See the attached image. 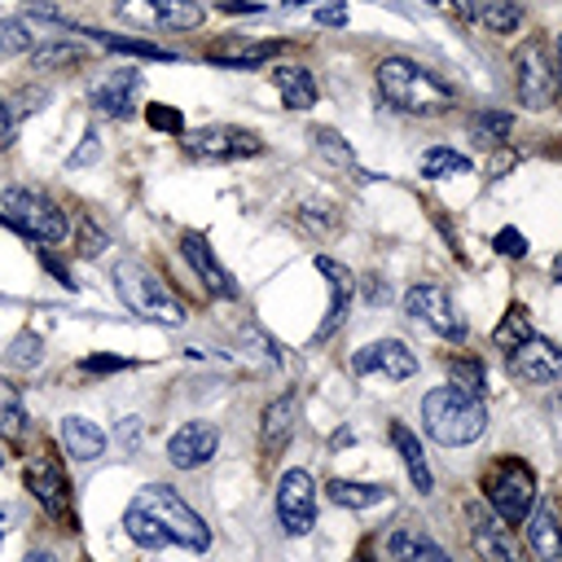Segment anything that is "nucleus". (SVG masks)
Wrapping results in <instances>:
<instances>
[{
    "instance_id": "ddd939ff",
    "label": "nucleus",
    "mask_w": 562,
    "mask_h": 562,
    "mask_svg": "<svg viewBox=\"0 0 562 562\" xmlns=\"http://www.w3.org/2000/svg\"><path fill=\"white\" fill-rule=\"evenodd\" d=\"M351 373H356V378L382 373V378H391V382H404V378L417 373V356H413L408 342H400V338H378V342H364V347L351 356Z\"/></svg>"
},
{
    "instance_id": "473e14b6",
    "label": "nucleus",
    "mask_w": 562,
    "mask_h": 562,
    "mask_svg": "<svg viewBox=\"0 0 562 562\" xmlns=\"http://www.w3.org/2000/svg\"><path fill=\"white\" fill-rule=\"evenodd\" d=\"M44 360V338L35 334V329H22V334H13V342L4 347V364L9 369H35Z\"/></svg>"
},
{
    "instance_id": "4d7b16f0",
    "label": "nucleus",
    "mask_w": 562,
    "mask_h": 562,
    "mask_svg": "<svg viewBox=\"0 0 562 562\" xmlns=\"http://www.w3.org/2000/svg\"><path fill=\"white\" fill-rule=\"evenodd\" d=\"M0 465H4V457H0Z\"/></svg>"
},
{
    "instance_id": "4c0bfd02",
    "label": "nucleus",
    "mask_w": 562,
    "mask_h": 562,
    "mask_svg": "<svg viewBox=\"0 0 562 562\" xmlns=\"http://www.w3.org/2000/svg\"><path fill=\"white\" fill-rule=\"evenodd\" d=\"M312 140L329 154V158H338V162H347V167H356V158H351V149H342V140H338V132L334 127H316L312 132Z\"/></svg>"
},
{
    "instance_id": "6e6552de",
    "label": "nucleus",
    "mask_w": 562,
    "mask_h": 562,
    "mask_svg": "<svg viewBox=\"0 0 562 562\" xmlns=\"http://www.w3.org/2000/svg\"><path fill=\"white\" fill-rule=\"evenodd\" d=\"M514 88L527 110H549L558 101V66L549 61L540 40H527L514 53Z\"/></svg>"
},
{
    "instance_id": "37998d69",
    "label": "nucleus",
    "mask_w": 562,
    "mask_h": 562,
    "mask_svg": "<svg viewBox=\"0 0 562 562\" xmlns=\"http://www.w3.org/2000/svg\"><path fill=\"white\" fill-rule=\"evenodd\" d=\"M97 154H101V136H97V127H88L83 140H79V149L66 158V167H83V162H92Z\"/></svg>"
},
{
    "instance_id": "de8ad7c7",
    "label": "nucleus",
    "mask_w": 562,
    "mask_h": 562,
    "mask_svg": "<svg viewBox=\"0 0 562 562\" xmlns=\"http://www.w3.org/2000/svg\"><path fill=\"white\" fill-rule=\"evenodd\" d=\"M224 9L228 13H259V4H250V0H224Z\"/></svg>"
},
{
    "instance_id": "6ab92c4d",
    "label": "nucleus",
    "mask_w": 562,
    "mask_h": 562,
    "mask_svg": "<svg viewBox=\"0 0 562 562\" xmlns=\"http://www.w3.org/2000/svg\"><path fill=\"white\" fill-rule=\"evenodd\" d=\"M26 487H31V496L40 501V509L48 514V518H66L70 514V492H66V479H61V470L48 461V457H31L26 461Z\"/></svg>"
},
{
    "instance_id": "412c9836",
    "label": "nucleus",
    "mask_w": 562,
    "mask_h": 562,
    "mask_svg": "<svg viewBox=\"0 0 562 562\" xmlns=\"http://www.w3.org/2000/svg\"><path fill=\"white\" fill-rule=\"evenodd\" d=\"M57 435H61V448H66V457H70V461H97V457L105 452V430H101L97 422L79 417V413L61 417Z\"/></svg>"
},
{
    "instance_id": "423d86ee",
    "label": "nucleus",
    "mask_w": 562,
    "mask_h": 562,
    "mask_svg": "<svg viewBox=\"0 0 562 562\" xmlns=\"http://www.w3.org/2000/svg\"><path fill=\"white\" fill-rule=\"evenodd\" d=\"M483 487H487V505L501 522H527V514L536 509V474L522 461H501Z\"/></svg>"
},
{
    "instance_id": "5701e85b",
    "label": "nucleus",
    "mask_w": 562,
    "mask_h": 562,
    "mask_svg": "<svg viewBox=\"0 0 562 562\" xmlns=\"http://www.w3.org/2000/svg\"><path fill=\"white\" fill-rule=\"evenodd\" d=\"M386 553H391V562H448V553L417 527H395L386 536Z\"/></svg>"
},
{
    "instance_id": "8fccbe9b",
    "label": "nucleus",
    "mask_w": 562,
    "mask_h": 562,
    "mask_svg": "<svg viewBox=\"0 0 562 562\" xmlns=\"http://www.w3.org/2000/svg\"><path fill=\"white\" fill-rule=\"evenodd\" d=\"M22 562H57V553H48V549H31Z\"/></svg>"
},
{
    "instance_id": "c85d7f7f",
    "label": "nucleus",
    "mask_w": 562,
    "mask_h": 562,
    "mask_svg": "<svg viewBox=\"0 0 562 562\" xmlns=\"http://www.w3.org/2000/svg\"><path fill=\"white\" fill-rule=\"evenodd\" d=\"M527 338H531V321H527V307H522V303H509V312H505V316H501V325L492 329V347L509 356V351H518Z\"/></svg>"
},
{
    "instance_id": "a878e982",
    "label": "nucleus",
    "mask_w": 562,
    "mask_h": 562,
    "mask_svg": "<svg viewBox=\"0 0 562 562\" xmlns=\"http://www.w3.org/2000/svg\"><path fill=\"white\" fill-rule=\"evenodd\" d=\"M391 443H395V452H400V461H404L413 487L426 496V492L435 487V479H430V465H426V457H422V439H417L404 422H391Z\"/></svg>"
},
{
    "instance_id": "cd10ccee",
    "label": "nucleus",
    "mask_w": 562,
    "mask_h": 562,
    "mask_svg": "<svg viewBox=\"0 0 562 562\" xmlns=\"http://www.w3.org/2000/svg\"><path fill=\"white\" fill-rule=\"evenodd\" d=\"M88 57L83 44L75 40H48V44H35L31 48V70H66V66H79Z\"/></svg>"
},
{
    "instance_id": "a19ab883",
    "label": "nucleus",
    "mask_w": 562,
    "mask_h": 562,
    "mask_svg": "<svg viewBox=\"0 0 562 562\" xmlns=\"http://www.w3.org/2000/svg\"><path fill=\"white\" fill-rule=\"evenodd\" d=\"M119 369H132V360H123V356H83L79 360V373H119Z\"/></svg>"
},
{
    "instance_id": "1a4fd4ad",
    "label": "nucleus",
    "mask_w": 562,
    "mask_h": 562,
    "mask_svg": "<svg viewBox=\"0 0 562 562\" xmlns=\"http://www.w3.org/2000/svg\"><path fill=\"white\" fill-rule=\"evenodd\" d=\"M404 316H413L417 325L435 329L439 338H452V342L465 338V321H461V312L452 307V299H448L443 285H430V281L413 285V290L404 294Z\"/></svg>"
},
{
    "instance_id": "0eeeda50",
    "label": "nucleus",
    "mask_w": 562,
    "mask_h": 562,
    "mask_svg": "<svg viewBox=\"0 0 562 562\" xmlns=\"http://www.w3.org/2000/svg\"><path fill=\"white\" fill-rule=\"evenodd\" d=\"M184 154L189 158H202V162H237V158H255L263 154V140L246 127H233V123H211V127H193L180 136Z\"/></svg>"
},
{
    "instance_id": "79ce46f5",
    "label": "nucleus",
    "mask_w": 562,
    "mask_h": 562,
    "mask_svg": "<svg viewBox=\"0 0 562 562\" xmlns=\"http://www.w3.org/2000/svg\"><path fill=\"white\" fill-rule=\"evenodd\" d=\"M145 119H149V127H158V132H180V127H184L180 110H167V105H149Z\"/></svg>"
},
{
    "instance_id": "6e6d98bb",
    "label": "nucleus",
    "mask_w": 562,
    "mask_h": 562,
    "mask_svg": "<svg viewBox=\"0 0 562 562\" xmlns=\"http://www.w3.org/2000/svg\"><path fill=\"white\" fill-rule=\"evenodd\" d=\"M373 4H386V0H373Z\"/></svg>"
},
{
    "instance_id": "c03bdc74",
    "label": "nucleus",
    "mask_w": 562,
    "mask_h": 562,
    "mask_svg": "<svg viewBox=\"0 0 562 562\" xmlns=\"http://www.w3.org/2000/svg\"><path fill=\"white\" fill-rule=\"evenodd\" d=\"M44 101H48V92H44V88H35V92H31V88H22V92H18V105L9 101V110H13V119H22V114H31V110H40Z\"/></svg>"
},
{
    "instance_id": "9b49d317",
    "label": "nucleus",
    "mask_w": 562,
    "mask_h": 562,
    "mask_svg": "<svg viewBox=\"0 0 562 562\" xmlns=\"http://www.w3.org/2000/svg\"><path fill=\"white\" fill-rule=\"evenodd\" d=\"M119 13L158 31H193L206 22V9L198 0H119Z\"/></svg>"
},
{
    "instance_id": "b1692460",
    "label": "nucleus",
    "mask_w": 562,
    "mask_h": 562,
    "mask_svg": "<svg viewBox=\"0 0 562 562\" xmlns=\"http://www.w3.org/2000/svg\"><path fill=\"white\" fill-rule=\"evenodd\" d=\"M527 544H531V553H536L540 562H562V527H558L553 509L536 505V509L527 514Z\"/></svg>"
},
{
    "instance_id": "7ed1b4c3",
    "label": "nucleus",
    "mask_w": 562,
    "mask_h": 562,
    "mask_svg": "<svg viewBox=\"0 0 562 562\" xmlns=\"http://www.w3.org/2000/svg\"><path fill=\"white\" fill-rule=\"evenodd\" d=\"M422 426L435 443L461 448L487 430V404L479 395L457 391V386H435L422 395Z\"/></svg>"
},
{
    "instance_id": "72a5a7b5",
    "label": "nucleus",
    "mask_w": 562,
    "mask_h": 562,
    "mask_svg": "<svg viewBox=\"0 0 562 562\" xmlns=\"http://www.w3.org/2000/svg\"><path fill=\"white\" fill-rule=\"evenodd\" d=\"M97 44H105V48H114V53H132V57H154V61H167L171 53L167 48H158L154 40H136V35H110V31H88Z\"/></svg>"
},
{
    "instance_id": "bb28decb",
    "label": "nucleus",
    "mask_w": 562,
    "mask_h": 562,
    "mask_svg": "<svg viewBox=\"0 0 562 562\" xmlns=\"http://www.w3.org/2000/svg\"><path fill=\"white\" fill-rule=\"evenodd\" d=\"M325 496H329L334 505H342V509H373V505H382V501L391 496V487H382V483L329 479V483H325Z\"/></svg>"
},
{
    "instance_id": "2f4dec72",
    "label": "nucleus",
    "mask_w": 562,
    "mask_h": 562,
    "mask_svg": "<svg viewBox=\"0 0 562 562\" xmlns=\"http://www.w3.org/2000/svg\"><path fill=\"white\" fill-rule=\"evenodd\" d=\"M465 171H470V158L448 149V145H435V149L422 154V176L426 180H448V176H465Z\"/></svg>"
},
{
    "instance_id": "7c9ffc66",
    "label": "nucleus",
    "mask_w": 562,
    "mask_h": 562,
    "mask_svg": "<svg viewBox=\"0 0 562 562\" xmlns=\"http://www.w3.org/2000/svg\"><path fill=\"white\" fill-rule=\"evenodd\" d=\"M26 430H31V417H26V408H22V395H18L13 382L0 378V435H4V439H22Z\"/></svg>"
},
{
    "instance_id": "a18cd8bd",
    "label": "nucleus",
    "mask_w": 562,
    "mask_h": 562,
    "mask_svg": "<svg viewBox=\"0 0 562 562\" xmlns=\"http://www.w3.org/2000/svg\"><path fill=\"white\" fill-rule=\"evenodd\" d=\"M347 22V0H329L316 9V26H342Z\"/></svg>"
},
{
    "instance_id": "864d4df0",
    "label": "nucleus",
    "mask_w": 562,
    "mask_h": 562,
    "mask_svg": "<svg viewBox=\"0 0 562 562\" xmlns=\"http://www.w3.org/2000/svg\"><path fill=\"white\" fill-rule=\"evenodd\" d=\"M356 562H373V558H369V553H360V558H356Z\"/></svg>"
},
{
    "instance_id": "393cba45",
    "label": "nucleus",
    "mask_w": 562,
    "mask_h": 562,
    "mask_svg": "<svg viewBox=\"0 0 562 562\" xmlns=\"http://www.w3.org/2000/svg\"><path fill=\"white\" fill-rule=\"evenodd\" d=\"M272 88L290 110H312L316 105V79L307 66H272Z\"/></svg>"
},
{
    "instance_id": "f8f14e48",
    "label": "nucleus",
    "mask_w": 562,
    "mask_h": 562,
    "mask_svg": "<svg viewBox=\"0 0 562 562\" xmlns=\"http://www.w3.org/2000/svg\"><path fill=\"white\" fill-rule=\"evenodd\" d=\"M136 101H140V70L132 66H114L105 70L92 88H88V105L105 119H127L136 114Z\"/></svg>"
},
{
    "instance_id": "f03ea898",
    "label": "nucleus",
    "mask_w": 562,
    "mask_h": 562,
    "mask_svg": "<svg viewBox=\"0 0 562 562\" xmlns=\"http://www.w3.org/2000/svg\"><path fill=\"white\" fill-rule=\"evenodd\" d=\"M378 88L382 97L404 110V114H422V119H435V114H448L457 105V92L435 75L426 70L422 61L413 57H386L378 61Z\"/></svg>"
},
{
    "instance_id": "9d476101",
    "label": "nucleus",
    "mask_w": 562,
    "mask_h": 562,
    "mask_svg": "<svg viewBox=\"0 0 562 562\" xmlns=\"http://www.w3.org/2000/svg\"><path fill=\"white\" fill-rule=\"evenodd\" d=\"M277 522L285 536H307L316 527V483L307 470H285L277 483Z\"/></svg>"
},
{
    "instance_id": "3c124183",
    "label": "nucleus",
    "mask_w": 562,
    "mask_h": 562,
    "mask_svg": "<svg viewBox=\"0 0 562 562\" xmlns=\"http://www.w3.org/2000/svg\"><path fill=\"white\" fill-rule=\"evenodd\" d=\"M553 48H558V61H553V66H558V83H562V31H558V40H553Z\"/></svg>"
},
{
    "instance_id": "4468645a",
    "label": "nucleus",
    "mask_w": 562,
    "mask_h": 562,
    "mask_svg": "<svg viewBox=\"0 0 562 562\" xmlns=\"http://www.w3.org/2000/svg\"><path fill=\"white\" fill-rule=\"evenodd\" d=\"M215 452H220V426H215V422H202V417L176 426L171 439H167V461H171L176 470H198V465H206Z\"/></svg>"
},
{
    "instance_id": "39448f33",
    "label": "nucleus",
    "mask_w": 562,
    "mask_h": 562,
    "mask_svg": "<svg viewBox=\"0 0 562 562\" xmlns=\"http://www.w3.org/2000/svg\"><path fill=\"white\" fill-rule=\"evenodd\" d=\"M0 211L9 215V228L22 233V237H31V241L57 246V241L70 237V220H66V211H61L48 193H40V189L9 184V189L0 193Z\"/></svg>"
},
{
    "instance_id": "20e7f679",
    "label": "nucleus",
    "mask_w": 562,
    "mask_h": 562,
    "mask_svg": "<svg viewBox=\"0 0 562 562\" xmlns=\"http://www.w3.org/2000/svg\"><path fill=\"white\" fill-rule=\"evenodd\" d=\"M114 290H119L123 307L136 312L140 321H154V325H184L189 321V307L176 299V290L140 259L114 263Z\"/></svg>"
},
{
    "instance_id": "f704fd0d",
    "label": "nucleus",
    "mask_w": 562,
    "mask_h": 562,
    "mask_svg": "<svg viewBox=\"0 0 562 562\" xmlns=\"http://www.w3.org/2000/svg\"><path fill=\"white\" fill-rule=\"evenodd\" d=\"M272 53H281L277 40H268V44H250V48H241V53H211L206 61H211V66H224V70H250V66L268 61Z\"/></svg>"
},
{
    "instance_id": "dca6fc26",
    "label": "nucleus",
    "mask_w": 562,
    "mask_h": 562,
    "mask_svg": "<svg viewBox=\"0 0 562 562\" xmlns=\"http://www.w3.org/2000/svg\"><path fill=\"white\" fill-rule=\"evenodd\" d=\"M509 373L518 382H558L562 378V347L531 334L518 351H509Z\"/></svg>"
},
{
    "instance_id": "5fc2aeb1",
    "label": "nucleus",
    "mask_w": 562,
    "mask_h": 562,
    "mask_svg": "<svg viewBox=\"0 0 562 562\" xmlns=\"http://www.w3.org/2000/svg\"><path fill=\"white\" fill-rule=\"evenodd\" d=\"M290 4H307V0H290Z\"/></svg>"
},
{
    "instance_id": "f257e3e1",
    "label": "nucleus",
    "mask_w": 562,
    "mask_h": 562,
    "mask_svg": "<svg viewBox=\"0 0 562 562\" xmlns=\"http://www.w3.org/2000/svg\"><path fill=\"white\" fill-rule=\"evenodd\" d=\"M123 527L140 549H193L202 553L211 544V527L202 522V514L167 483H145L127 509H123Z\"/></svg>"
},
{
    "instance_id": "49530a36",
    "label": "nucleus",
    "mask_w": 562,
    "mask_h": 562,
    "mask_svg": "<svg viewBox=\"0 0 562 562\" xmlns=\"http://www.w3.org/2000/svg\"><path fill=\"white\" fill-rule=\"evenodd\" d=\"M13 136H18V119H13L9 101L0 97V149H9V145H13Z\"/></svg>"
},
{
    "instance_id": "09e8293b",
    "label": "nucleus",
    "mask_w": 562,
    "mask_h": 562,
    "mask_svg": "<svg viewBox=\"0 0 562 562\" xmlns=\"http://www.w3.org/2000/svg\"><path fill=\"white\" fill-rule=\"evenodd\" d=\"M136 422H140V417H123V443H127V448H136Z\"/></svg>"
},
{
    "instance_id": "2eb2a0df",
    "label": "nucleus",
    "mask_w": 562,
    "mask_h": 562,
    "mask_svg": "<svg viewBox=\"0 0 562 562\" xmlns=\"http://www.w3.org/2000/svg\"><path fill=\"white\" fill-rule=\"evenodd\" d=\"M316 272H321V277H329V312H325V321L316 325L312 342H325V338H334V334L342 329V321H347V312H351L356 277H351V268H342V263H338V259H329V255H316Z\"/></svg>"
},
{
    "instance_id": "a211bd4d",
    "label": "nucleus",
    "mask_w": 562,
    "mask_h": 562,
    "mask_svg": "<svg viewBox=\"0 0 562 562\" xmlns=\"http://www.w3.org/2000/svg\"><path fill=\"white\" fill-rule=\"evenodd\" d=\"M180 255L189 259V268L198 272V281L206 285V294H215V299H237V285H233V277L224 272V263L211 255V246H206V237L202 233H180Z\"/></svg>"
},
{
    "instance_id": "c756f323",
    "label": "nucleus",
    "mask_w": 562,
    "mask_h": 562,
    "mask_svg": "<svg viewBox=\"0 0 562 562\" xmlns=\"http://www.w3.org/2000/svg\"><path fill=\"white\" fill-rule=\"evenodd\" d=\"M509 127H514V119L505 110H483V114L470 119V140L483 145V149H496V145L509 140Z\"/></svg>"
},
{
    "instance_id": "c9c22d12",
    "label": "nucleus",
    "mask_w": 562,
    "mask_h": 562,
    "mask_svg": "<svg viewBox=\"0 0 562 562\" xmlns=\"http://www.w3.org/2000/svg\"><path fill=\"white\" fill-rule=\"evenodd\" d=\"M40 40L26 18H0V53H31Z\"/></svg>"
},
{
    "instance_id": "aec40b11",
    "label": "nucleus",
    "mask_w": 562,
    "mask_h": 562,
    "mask_svg": "<svg viewBox=\"0 0 562 562\" xmlns=\"http://www.w3.org/2000/svg\"><path fill=\"white\" fill-rule=\"evenodd\" d=\"M294 422H299V395L285 391V395H277V400L263 408V417H259V448H263V452H281V448L290 443V435H294Z\"/></svg>"
},
{
    "instance_id": "58836bf2",
    "label": "nucleus",
    "mask_w": 562,
    "mask_h": 562,
    "mask_svg": "<svg viewBox=\"0 0 562 562\" xmlns=\"http://www.w3.org/2000/svg\"><path fill=\"white\" fill-rule=\"evenodd\" d=\"M75 250H79L83 259L101 255V250H105V233H101L92 220H83V224H79V241H75Z\"/></svg>"
},
{
    "instance_id": "ea45409f",
    "label": "nucleus",
    "mask_w": 562,
    "mask_h": 562,
    "mask_svg": "<svg viewBox=\"0 0 562 562\" xmlns=\"http://www.w3.org/2000/svg\"><path fill=\"white\" fill-rule=\"evenodd\" d=\"M492 246H496L505 259H522V255H527V237H522L518 228H501V233L492 237Z\"/></svg>"
},
{
    "instance_id": "603ef678",
    "label": "nucleus",
    "mask_w": 562,
    "mask_h": 562,
    "mask_svg": "<svg viewBox=\"0 0 562 562\" xmlns=\"http://www.w3.org/2000/svg\"><path fill=\"white\" fill-rule=\"evenodd\" d=\"M553 277L562 281V255H553Z\"/></svg>"
},
{
    "instance_id": "e433bc0d",
    "label": "nucleus",
    "mask_w": 562,
    "mask_h": 562,
    "mask_svg": "<svg viewBox=\"0 0 562 562\" xmlns=\"http://www.w3.org/2000/svg\"><path fill=\"white\" fill-rule=\"evenodd\" d=\"M452 382L448 386H457V391H465V395H479L483 400V364L479 360H452Z\"/></svg>"
},
{
    "instance_id": "f3484780",
    "label": "nucleus",
    "mask_w": 562,
    "mask_h": 562,
    "mask_svg": "<svg viewBox=\"0 0 562 562\" xmlns=\"http://www.w3.org/2000/svg\"><path fill=\"white\" fill-rule=\"evenodd\" d=\"M470 544L483 562H522V549L514 544V536L483 505H470Z\"/></svg>"
},
{
    "instance_id": "4be33fe9",
    "label": "nucleus",
    "mask_w": 562,
    "mask_h": 562,
    "mask_svg": "<svg viewBox=\"0 0 562 562\" xmlns=\"http://www.w3.org/2000/svg\"><path fill=\"white\" fill-rule=\"evenodd\" d=\"M448 4H461V13L470 22H479L483 31H492V35H509L522 22L518 0H448Z\"/></svg>"
}]
</instances>
